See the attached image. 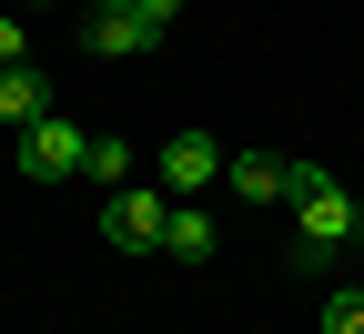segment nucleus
<instances>
[{"label": "nucleus", "mask_w": 364, "mask_h": 334, "mask_svg": "<svg viewBox=\"0 0 364 334\" xmlns=\"http://www.w3.org/2000/svg\"><path fill=\"white\" fill-rule=\"evenodd\" d=\"M284 203H294V263L304 273H324L344 244H364V213H354V193H344L324 162H294L284 172Z\"/></svg>", "instance_id": "1"}, {"label": "nucleus", "mask_w": 364, "mask_h": 334, "mask_svg": "<svg viewBox=\"0 0 364 334\" xmlns=\"http://www.w3.org/2000/svg\"><path fill=\"white\" fill-rule=\"evenodd\" d=\"M162 233H172V193H162V182H122V193H102V244L162 254Z\"/></svg>", "instance_id": "2"}, {"label": "nucleus", "mask_w": 364, "mask_h": 334, "mask_svg": "<svg viewBox=\"0 0 364 334\" xmlns=\"http://www.w3.org/2000/svg\"><path fill=\"white\" fill-rule=\"evenodd\" d=\"M81 162H91V132H81V122L41 112V122L21 132V172H31V182H81Z\"/></svg>", "instance_id": "3"}, {"label": "nucleus", "mask_w": 364, "mask_h": 334, "mask_svg": "<svg viewBox=\"0 0 364 334\" xmlns=\"http://www.w3.org/2000/svg\"><path fill=\"white\" fill-rule=\"evenodd\" d=\"M152 182H162L172 203H203L213 182H223V142H213V132H172L162 162H152Z\"/></svg>", "instance_id": "4"}, {"label": "nucleus", "mask_w": 364, "mask_h": 334, "mask_svg": "<svg viewBox=\"0 0 364 334\" xmlns=\"http://www.w3.org/2000/svg\"><path fill=\"white\" fill-rule=\"evenodd\" d=\"M162 21L142 11V0H102V11H81V51H102V61H132V51H152Z\"/></svg>", "instance_id": "5"}, {"label": "nucleus", "mask_w": 364, "mask_h": 334, "mask_svg": "<svg viewBox=\"0 0 364 334\" xmlns=\"http://www.w3.org/2000/svg\"><path fill=\"white\" fill-rule=\"evenodd\" d=\"M284 152H233V162H223V182H233V203H284Z\"/></svg>", "instance_id": "6"}, {"label": "nucleus", "mask_w": 364, "mask_h": 334, "mask_svg": "<svg viewBox=\"0 0 364 334\" xmlns=\"http://www.w3.org/2000/svg\"><path fill=\"white\" fill-rule=\"evenodd\" d=\"M41 112H51V81H41L31 61H21V71H0V122H11V132H31Z\"/></svg>", "instance_id": "7"}, {"label": "nucleus", "mask_w": 364, "mask_h": 334, "mask_svg": "<svg viewBox=\"0 0 364 334\" xmlns=\"http://www.w3.org/2000/svg\"><path fill=\"white\" fill-rule=\"evenodd\" d=\"M213 244H223V233H213V213H203V203H172L162 254H172V263H213Z\"/></svg>", "instance_id": "8"}, {"label": "nucleus", "mask_w": 364, "mask_h": 334, "mask_svg": "<svg viewBox=\"0 0 364 334\" xmlns=\"http://www.w3.org/2000/svg\"><path fill=\"white\" fill-rule=\"evenodd\" d=\"M81 182H102V193H122V182H132V142L91 132V162H81Z\"/></svg>", "instance_id": "9"}, {"label": "nucleus", "mask_w": 364, "mask_h": 334, "mask_svg": "<svg viewBox=\"0 0 364 334\" xmlns=\"http://www.w3.org/2000/svg\"><path fill=\"white\" fill-rule=\"evenodd\" d=\"M324 334H364V294H334L324 304Z\"/></svg>", "instance_id": "10"}, {"label": "nucleus", "mask_w": 364, "mask_h": 334, "mask_svg": "<svg viewBox=\"0 0 364 334\" xmlns=\"http://www.w3.org/2000/svg\"><path fill=\"white\" fill-rule=\"evenodd\" d=\"M21 61H31V51H21V21L0 11V71H21Z\"/></svg>", "instance_id": "11"}, {"label": "nucleus", "mask_w": 364, "mask_h": 334, "mask_svg": "<svg viewBox=\"0 0 364 334\" xmlns=\"http://www.w3.org/2000/svg\"><path fill=\"white\" fill-rule=\"evenodd\" d=\"M142 11H152V21H162V31H172V21H182V0H142Z\"/></svg>", "instance_id": "12"}]
</instances>
